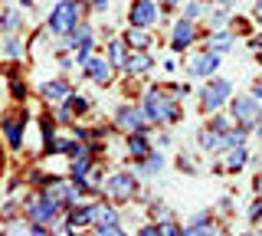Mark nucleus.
Returning <instances> with one entry per match:
<instances>
[{
    "mask_svg": "<svg viewBox=\"0 0 262 236\" xmlns=\"http://www.w3.org/2000/svg\"><path fill=\"white\" fill-rule=\"evenodd\" d=\"M20 27H23V17L16 10H4V13H0V30L13 33V30H20Z\"/></svg>",
    "mask_w": 262,
    "mask_h": 236,
    "instance_id": "cd10ccee",
    "label": "nucleus"
},
{
    "mask_svg": "<svg viewBox=\"0 0 262 236\" xmlns=\"http://www.w3.org/2000/svg\"><path fill=\"white\" fill-rule=\"evenodd\" d=\"M0 167H4V151H0Z\"/></svg>",
    "mask_w": 262,
    "mask_h": 236,
    "instance_id": "8fccbe9b",
    "label": "nucleus"
},
{
    "mask_svg": "<svg viewBox=\"0 0 262 236\" xmlns=\"http://www.w3.org/2000/svg\"><path fill=\"white\" fill-rule=\"evenodd\" d=\"M252 187H256V194L262 197V174H256V181H252Z\"/></svg>",
    "mask_w": 262,
    "mask_h": 236,
    "instance_id": "a18cd8bd",
    "label": "nucleus"
},
{
    "mask_svg": "<svg viewBox=\"0 0 262 236\" xmlns=\"http://www.w3.org/2000/svg\"><path fill=\"white\" fill-rule=\"evenodd\" d=\"M246 135H249V132H243V128H229V132H223V151L246 144Z\"/></svg>",
    "mask_w": 262,
    "mask_h": 236,
    "instance_id": "bb28decb",
    "label": "nucleus"
},
{
    "mask_svg": "<svg viewBox=\"0 0 262 236\" xmlns=\"http://www.w3.org/2000/svg\"><path fill=\"white\" fill-rule=\"evenodd\" d=\"M252 99H256V102H262V79H259L256 85H252Z\"/></svg>",
    "mask_w": 262,
    "mask_h": 236,
    "instance_id": "a19ab883",
    "label": "nucleus"
},
{
    "mask_svg": "<svg viewBox=\"0 0 262 236\" xmlns=\"http://www.w3.org/2000/svg\"><path fill=\"white\" fill-rule=\"evenodd\" d=\"M138 236H161V230H158V223H144L141 230H138Z\"/></svg>",
    "mask_w": 262,
    "mask_h": 236,
    "instance_id": "e433bc0d",
    "label": "nucleus"
},
{
    "mask_svg": "<svg viewBox=\"0 0 262 236\" xmlns=\"http://www.w3.org/2000/svg\"><path fill=\"white\" fill-rule=\"evenodd\" d=\"M226 23H229L226 10H213V17H210V30H223Z\"/></svg>",
    "mask_w": 262,
    "mask_h": 236,
    "instance_id": "f704fd0d",
    "label": "nucleus"
},
{
    "mask_svg": "<svg viewBox=\"0 0 262 236\" xmlns=\"http://www.w3.org/2000/svg\"><path fill=\"white\" fill-rule=\"evenodd\" d=\"M161 20V7H158V0H131V7H128V23L131 27H154V23Z\"/></svg>",
    "mask_w": 262,
    "mask_h": 236,
    "instance_id": "0eeeda50",
    "label": "nucleus"
},
{
    "mask_svg": "<svg viewBox=\"0 0 262 236\" xmlns=\"http://www.w3.org/2000/svg\"><path fill=\"white\" fill-rule=\"evenodd\" d=\"M72 118H76V115H72L69 102H59V112H56V121H59V125H69Z\"/></svg>",
    "mask_w": 262,
    "mask_h": 236,
    "instance_id": "72a5a7b5",
    "label": "nucleus"
},
{
    "mask_svg": "<svg viewBox=\"0 0 262 236\" xmlns=\"http://www.w3.org/2000/svg\"><path fill=\"white\" fill-rule=\"evenodd\" d=\"M59 210H62V203L53 197V194H36V197H30L27 203H23V213H27L30 223H53L56 217H59Z\"/></svg>",
    "mask_w": 262,
    "mask_h": 236,
    "instance_id": "20e7f679",
    "label": "nucleus"
},
{
    "mask_svg": "<svg viewBox=\"0 0 262 236\" xmlns=\"http://www.w3.org/2000/svg\"><path fill=\"white\" fill-rule=\"evenodd\" d=\"M135 164H138V174H144V177H154V174H158V170L164 167V158H161V154L151 148V151H147L141 161H135Z\"/></svg>",
    "mask_w": 262,
    "mask_h": 236,
    "instance_id": "4be33fe9",
    "label": "nucleus"
},
{
    "mask_svg": "<svg viewBox=\"0 0 262 236\" xmlns=\"http://www.w3.org/2000/svg\"><path fill=\"white\" fill-rule=\"evenodd\" d=\"M66 102H69V109H72V115H82V112H85V109H89V102H85V99H82V95H76V92H72V95H69V99H66Z\"/></svg>",
    "mask_w": 262,
    "mask_h": 236,
    "instance_id": "473e14b6",
    "label": "nucleus"
},
{
    "mask_svg": "<svg viewBox=\"0 0 262 236\" xmlns=\"http://www.w3.org/2000/svg\"><path fill=\"white\" fill-rule=\"evenodd\" d=\"M121 39H125L128 50H151V43H154V36L147 33V30H141V27H128Z\"/></svg>",
    "mask_w": 262,
    "mask_h": 236,
    "instance_id": "a211bd4d",
    "label": "nucleus"
},
{
    "mask_svg": "<svg viewBox=\"0 0 262 236\" xmlns=\"http://www.w3.org/2000/svg\"><path fill=\"white\" fill-rule=\"evenodd\" d=\"M82 13H85V4H82V0H59V4L53 7V13H49V20H46L49 33L69 36L72 30L79 27V17H82Z\"/></svg>",
    "mask_w": 262,
    "mask_h": 236,
    "instance_id": "f03ea898",
    "label": "nucleus"
},
{
    "mask_svg": "<svg viewBox=\"0 0 262 236\" xmlns=\"http://www.w3.org/2000/svg\"><path fill=\"white\" fill-rule=\"evenodd\" d=\"M229 92H233V85H229L226 79H210V82L200 89V109L203 112H216L220 105H226L233 99Z\"/></svg>",
    "mask_w": 262,
    "mask_h": 236,
    "instance_id": "423d86ee",
    "label": "nucleus"
},
{
    "mask_svg": "<svg viewBox=\"0 0 262 236\" xmlns=\"http://www.w3.org/2000/svg\"><path fill=\"white\" fill-rule=\"evenodd\" d=\"M125 56H128L125 39H112V46H108V62H112V66H125Z\"/></svg>",
    "mask_w": 262,
    "mask_h": 236,
    "instance_id": "a878e982",
    "label": "nucleus"
},
{
    "mask_svg": "<svg viewBox=\"0 0 262 236\" xmlns=\"http://www.w3.org/2000/svg\"><path fill=\"white\" fill-rule=\"evenodd\" d=\"M229 115L236 118V125L243 132H256V121H259V102L252 95H236L229 99Z\"/></svg>",
    "mask_w": 262,
    "mask_h": 236,
    "instance_id": "39448f33",
    "label": "nucleus"
},
{
    "mask_svg": "<svg viewBox=\"0 0 262 236\" xmlns=\"http://www.w3.org/2000/svg\"><path fill=\"white\" fill-rule=\"evenodd\" d=\"M92 236H128V233L121 230V223H95Z\"/></svg>",
    "mask_w": 262,
    "mask_h": 236,
    "instance_id": "c85d7f7f",
    "label": "nucleus"
},
{
    "mask_svg": "<svg viewBox=\"0 0 262 236\" xmlns=\"http://www.w3.org/2000/svg\"><path fill=\"white\" fill-rule=\"evenodd\" d=\"M39 95H43L46 102H66L72 95V89H69V82H66V79H49V82H43L39 85Z\"/></svg>",
    "mask_w": 262,
    "mask_h": 236,
    "instance_id": "dca6fc26",
    "label": "nucleus"
},
{
    "mask_svg": "<svg viewBox=\"0 0 262 236\" xmlns=\"http://www.w3.org/2000/svg\"><path fill=\"white\" fill-rule=\"evenodd\" d=\"M246 164V144H239V148H229V154H226V161H223V170H239Z\"/></svg>",
    "mask_w": 262,
    "mask_h": 236,
    "instance_id": "393cba45",
    "label": "nucleus"
},
{
    "mask_svg": "<svg viewBox=\"0 0 262 236\" xmlns=\"http://www.w3.org/2000/svg\"><path fill=\"white\" fill-rule=\"evenodd\" d=\"M207 128H210V132H216V135H223V132H229L233 125H229V118H226V115H213Z\"/></svg>",
    "mask_w": 262,
    "mask_h": 236,
    "instance_id": "c756f323",
    "label": "nucleus"
},
{
    "mask_svg": "<svg viewBox=\"0 0 262 236\" xmlns=\"http://www.w3.org/2000/svg\"><path fill=\"white\" fill-rule=\"evenodd\" d=\"M0 236H7V233H0Z\"/></svg>",
    "mask_w": 262,
    "mask_h": 236,
    "instance_id": "603ef678",
    "label": "nucleus"
},
{
    "mask_svg": "<svg viewBox=\"0 0 262 236\" xmlns=\"http://www.w3.org/2000/svg\"><path fill=\"white\" fill-rule=\"evenodd\" d=\"M249 50H256V53L262 50V36H252V39H249Z\"/></svg>",
    "mask_w": 262,
    "mask_h": 236,
    "instance_id": "37998d69",
    "label": "nucleus"
},
{
    "mask_svg": "<svg viewBox=\"0 0 262 236\" xmlns=\"http://www.w3.org/2000/svg\"><path fill=\"white\" fill-rule=\"evenodd\" d=\"M102 194L108 197V203H131V200H138V177H135V170H115L112 177H105V184H102Z\"/></svg>",
    "mask_w": 262,
    "mask_h": 236,
    "instance_id": "7ed1b4c3",
    "label": "nucleus"
},
{
    "mask_svg": "<svg viewBox=\"0 0 262 236\" xmlns=\"http://www.w3.org/2000/svg\"><path fill=\"white\" fill-rule=\"evenodd\" d=\"M243 236H256V233H243Z\"/></svg>",
    "mask_w": 262,
    "mask_h": 236,
    "instance_id": "3c124183",
    "label": "nucleus"
},
{
    "mask_svg": "<svg viewBox=\"0 0 262 236\" xmlns=\"http://www.w3.org/2000/svg\"><path fill=\"white\" fill-rule=\"evenodd\" d=\"M115 128L125 132V135H135V132H144L147 128V118L138 105H121V109L115 112Z\"/></svg>",
    "mask_w": 262,
    "mask_h": 236,
    "instance_id": "6e6552de",
    "label": "nucleus"
},
{
    "mask_svg": "<svg viewBox=\"0 0 262 236\" xmlns=\"http://www.w3.org/2000/svg\"><path fill=\"white\" fill-rule=\"evenodd\" d=\"M177 167H180V170H187V174H193V161L187 158V154H180V158H177Z\"/></svg>",
    "mask_w": 262,
    "mask_h": 236,
    "instance_id": "4c0bfd02",
    "label": "nucleus"
},
{
    "mask_svg": "<svg viewBox=\"0 0 262 236\" xmlns=\"http://www.w3.org/2000/svg\"><path fill=\"white\" fill-rule=\"evenodd\" d=\"M151 66H154V59H151V53H147V50H128L125 66H121V69H125L128 76H147Z\"/></svg>",
    "mask_w": 262,
    "mask_h": 236,
    "instance_id": "ddd939ff",
    "label": "nucleus"
},
{
    "mask_svg": "<svg viewBox=\"0 0 262 236\" xmlns=\"http://www.w3.org/2000/svg\"><path fill=\"white\" fill-rule=\"evenodd\" d=\"M216 69H220V53H210V50L196 53L193 59H190V66H187V72L196 76V79H210Z\"/></svg>",
    "mask_w": 262,
    "mask_h": 236,
    "instance_id": "9b49d317",
    "label": "nucleus"
},
{
    "mask_svg": "<svg viewBox=\"0 0 262 236\" xmlns=\"http://www.w3.org/2000/svg\"><path fill=\"white\" fill-rule=\"evenodd\" d=\"M27 115H7V118H0V132H4L7 138V144H10L13 151H20L23 148V128H27Z\"/></svg>",
    "mask_w": 262,
    "mask_h": 236,
    "instance_id": "9d476101",
    "label": "nucleus"
},
{
    "mask_svg": "<svg viewBox=\"0 0 262 236\" xmlns=\"http://www.w3.org/2000/svg\"><path fill=\"white\" fill-rule=\"evenodd\" d=\"M13 95H16V99H27V89H23L20 82H13Z\"/></svg>",
    "mask_w": 262,
    "mask_h": 236,
    "instance_id": "79ce46f5",
    "label": "nucleus"
},
{
    "mask_svg": "<svg viewBox=\"0 0 262 236\" xmlns=\"http://www.w3.org/2000/svg\"><path fill=\"white\" fill-rule=\"evenodd\" d=\"M82 72H85V79H92L95 85H108L112 82V62L98 59V56H89V59L82 62Z\"/></svg>",
    "mask_w": 262,
    "mask_h": 236,
    "instance_id": "f8f14e48",
    "label": "nucleus"
},
{
    "mask_svg": "<svg viewBox=\"0 0 262 236\" xmlns=\"http://www.w3.org/2000/svg\"><path fill=\"white\" fill-rule=\"evenodd\" d=\"M233 33H229V30H213V33L207 36V50L210 53H220V56H223L226 50H229V46H233Z\"/></svg>",
    "mask_w": 262,
    "mask_h": 236,
    "instance_id": "aec40b11",
    "label": "nucleus"
},
{
    "mask_svg": "<svg viewBox=\"0 0 262 236\" xmlns=\"http://www.w3.org/2000/svg\"><path fill=\"white\" fill-rule=\"evenodd\" d=\"M252 17H256V23L262 27V0H256V7H252Z\"/></svg>",
    "mask_w": 262,
    "mask_h": 236,
    "instance_id": "ea45409f",
    "label": "nucleus"
},
{
    "mask_svg": "<svg viewBox=\"0 0 262 236\" xmlns=\"http://www.w3.org/2000/svg\"><path fill=\"white\" fill-rule=\"evenodd\" d=\"M69 39H72V50H76V62L82 66V62L92 56V46H95V33H92V27H89V23H79V27L69 33Z\"/></svg>",
    "mask_w": 262,
    "mask_h": 236,
    "instance_id": "1a4fd4ad",
    "label": "nucleus"
},
{
    "mask_svg": "<svg viewBox=\"0 0 262 236\" xmlns=\"http://www.w3.org/2000/svg\"><path fill=\"white\" fill-rule=\"evenodd\" d=\"M158 230H161V236H180V223H177L174 217H170V220H161Z\"/></svg>",
    "mask_w": 262,
    "mask_h": 236,
    "instance_id": "7c9ffc66",
    "label": "nucleus"
},
{
    "mask_svg": "<svg viewBox=\"0 0 262 236\" xmlns=\"http://www.w3.org/2000/svg\"><path fill=\"white\" fill-rule=\"evenodd\" d=\"M256 59H259V66H262V50H259V53H256Z\"/></svg>",
    "mask_w": 262,
    "mask_h": 236,
    "instance_id": "de8ad7c7",
    "label": "nucleus"
},
{
    "mask_svg": "<svg viewBox=\"0 0 262 236\" xmlns=\"http://www.w3.org/2000/svg\"><path fill=\"white\" fill-rule=\"evenodd\" d=\"M193 20H177L174 23V36H170V50L174 53H184L187 46L193 43Z\"/></svg>",
    "mask_w": 262,
    "mask_h": 236,
    "instance_id": "2eb2a0df",
    "label": "nucleus"
},
{
    "mask_svg": "<svg viewBox=\"0 0 262 236\" xmlns=\"http://www.w3.org/2000/svg\"><path fill=\"white\" fill-rule=\"evenodd\" d=\"M256 132H259V135H262V121H259V125H256Z\"/></svg>",
    "mask_w": 262,
    "mask_h": 236,
    "instance_id": "09e8293b",
    "label": "nucleus"
},
{
    "mask_svg": "<svg viewBox=\"0 0 262 236\" xmlns=\"http://www.w3.org/2000/svg\"><path fill=\"white\" fill-rule=\"evenodd\" d=\"M141 112H144L147 125H174V121H180V105L174 99H167L161 89H147L144 92Z\"/></svg>",
    "mask_w": 262,
    "mask_h": 236,
    "instance_id": "f257e3e1",
    "label": "nucleus"
},
{
    "mask_svg": "<svg viewBox=\"0 0 262 236\" xmlns=\"http://www.w3.org/2000/svg\"><path fill=\"white\" fill-rule=\"evenodd\" d=\"M66 223H69L72 226V230H85V226H92V210H89V207H79V203H76V207H69V217H66Z\"/></svg>",
    "mask_w": 262,
    "mask_h": 236,
    "instance_id": "412c9836",
    "label": "nucleus"
},
{
    "mask_svg": "<svg viewBox=\"0 0 262 236\" xmlns=\"http://www.w3.org/2000/svg\"><path fill=\"white\" fill-rule=\"evenodd\" d=\"M249 220H252V223H262V197L249 207Z\"/></svg>",
    "mask_w": 262,
    "mask_h": 236,
    "instance_id": "c9c22d12",
    "label": "nucleus"
},
{
    "mask_svg": "<svg viewBox=\"0 0 262 236\" xmlns=\"http://www.w3.org/2000/svg\"><path fill=\"white\" fill-rule=\"evenodd\" d=\"M151 148H154V144L144 138V132H135V135H128V138H125V151H128V158H131V161H141Z\"/></svg>",
    "mask_w": 262,
    "mask_h": 236,
    "instance_id": "f3484780",
    "label": "nucleus"
},
{
    "mask_svg": "<svg viewBox=\"0 0 262 236\" xmlns=\"http://www.w3.org/2000/svg\"><path fill=\"white\" fill-rule=\"evenodd\" d=\"M20 7H23V10H30V7H33V0H20Z\"/></svg>",
    "mask_w": 262,
    "mask_h": 236,
    "instance_id": "49530a36",
    "label": "nucleus"
},
{
    "mask_svg": "<svg viewBox=\"0 0 262 236\" xmlns=\"http://www.w3.org/2000/svg\"><path fill=\"white\" fill-rule=\"evenodd\" d=\"M196 141H200V151H223V135L210 132V128H203Z\"/></svg>",
    "mask_w": 262,
    "mask_h": 236,
    "instance_id": "b1692460",
    "label": "nucleus"
},
{
    "mask_svg": "<svg viewBox=\"0 0 262 236\" xmlns=\"http://www.w3.org/2000/svg\"><path fill=\"white\" fill-rule=\"evenodd\" d=\"M177 4H180V0H161V4H158V7H164V10H174V7H177Z\"/></svg>",
    "mask_w": 262,
    "mask_h": 236,
    "instance_id": "c03bdc74",
    "label": "nucleus"
},
{
    "mask_svg": "<svg viewBox=\"0 0 262 236\" xmlns=\"http://www.w3.org/2000/svg\"><path fill=\"white\" fill-rule=\"evenodd\" d=\"M89 210H92V226L95 223H118V210H115V203H89Z\"/></svg>",
    "mask_w": 262,
    "mask_h": 236,
    "instance_id": "6ab92c4d",
    "label": "nucleus"
},
{
    "mask_svg": "<svg viewBox=\"0 0 262 236\" xmlns=\"http://www.w3.org/2000/svg\"><path fill=\"white\" fill-rule=\"evenodd\" d=\"M0 50H4V56H10V59H20V56H27V43H23L20 36H4V43H0Z\"/></svg>",
    "mask_w": 262,
    "mask_h": 236,
    "instance_id": "5701e85b",
    "label": "nucleus"
},
{
    "mask_svg": "<svg viewBox=\"0 0 262 236\" xmlns=\"http://www.w3.org/2000/svg\"><path fill=\"white\" fill-rule=\"evenodd\" d=\"M180 236H216V223L210 213H200L190 223H180Z\"/></svg>",
    "mask_w": 262,
    "mask_h": 236,
    "instance_id": "4468645a",
    "label": "nucleus"
},
{
    "mask_svg": "<svg viewBox=\"0 0 262 236\" xmlns=\"http://www.w3.org/2000/svg\"><path fill=\"white\" fill-rule=\"evenodd\" d=\"M92 10L95 13H105V10H108V0H92Z\"/></svg>",
    "mask_w": 262,
    "mask_h": 236,
    "instance_id": "58836bf2",
    "label": "nucleus"
},
{
    "mask_svg": "<svg viewBox=\"0 0 262 236\" xmlns=\"http://www.w3.org/2000/svg\"><path fill=\"white\" fill-rule=\"evenodd\" d=\"M203 17V7H200V0H190V4L184 7V20H200Z\"/></svg>",
    "mask_w": 262,
    "mask_h": 236,
    "instance_id": "2f4dec72",
    "label": "nucleus"
}]
</instances>
